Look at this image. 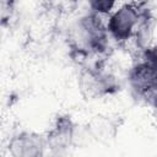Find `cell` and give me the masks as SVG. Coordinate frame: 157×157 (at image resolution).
<instances>
[{"mask_svg":"<svg viewBox=\"0 0 157 157\" xmlns=\"http://www.w3.org/2000/svg\"><path fill=\"white\" fill-rule=\"evenodd\" d=\"M140 20L141 13L137 6L134 4H124L110 12L105 26L108 36L117 42H126L135 34Z\"/></svg>","mask_w":157,"mask_h":157,"instance_id":"6da1fadb","label":"cell"},{"mask_svg":"<svg viewBox=\"0 0 157 157\" xmlns=\"http://www.w3.org/2000/svg\"><path fill=\"white\" fill-rule=\"evenodd\" d=\"M132 93L139 98H152L156 92V65L155 55L151 58L145 52V60L132 66L128 75Z\"/></svg>","mask_w":157,"mask_h":157,"instance_id":"7a4b0ae2","label":"cell"},{"mask_svg":"<svg viewBox=\"0 0 157 157\" xmlns=\"http://www.w3.org/2000/svg\"><path fill=\"white\" fill-rule=\"evenodd\" d=\"M47 148L55 155L66 153L72 146L75 137V125L69 117H59L54 126L44 136Z\"/></svg>","mask_w":157,"mask_h":157,"instance_id":"3957f363","label":"cell"},{"mask_svg":"<svg viewBox=\"0 0 157 157\" xmlns=\"http://www.w3.org/2000/svg\"><path fill=\"white\" fill-rule=\"evenodd\" d=\"M7 148L15 157H39L47 150L45 137L32 131H22L10 139Z\"/></svg>","mask_w":157,"mask_h":157,"instance_id":"277c9868","label":"cell"},{"mask_svg":"<svg viewBox=\"0 0 157 157\" xmlns=\"http://www.w3.org/2000/svg\"><path fill=\"white\" fill-rule=\"evenodd\" d=\"M81 40L85 47L94 53H101L105 49L108 42L107 28L99 21V16L91 13L86 16L80 22Z\"/></svg>","mask_w":157,"mask_h":157,"instance_id":"5b68a950","label":"cell"},{"mask_svg":"<svg viewBox=\"0 0 157 157\" xmlns=\"http://www.w3.org/2000/svg\"><path fill=\"white\" fill-rule=\"evenodd\" d=\"M117 124L105 115H96L87 124V131L98 142H109L117 135Z\"/></svg>","mask_w":157,"mask_h":157,"instance_id":"8992f818","label":"cell"},{"mask_svg":"<svg viewBox=\"0 0 157 157\" xmlns=\"http://www.w3.org/2000/svg\"><path fill=\"white\" fill-rule=\"evenodd\" d=\"M87 1L92 13L98 16L109 15L114 10L118 2V0H87Z\"/></svg>","mask_w":157,"mask_h":157,"instance_id":"52a82bcc","label":"cell"},{"mask_svg":"<svg viewBox=\"0 0 157 157\" xmlns=\"http://www.w3.org/2000/svg\"><path fill=\"white\" fill-rule=\"evenodd\" d=\"M16 10V0H0V27L10 23Z\"/></svg>","mask_w":157,"mask_h":157,"instance_id":"ba28073f","label":"cell"}]
</instances>
